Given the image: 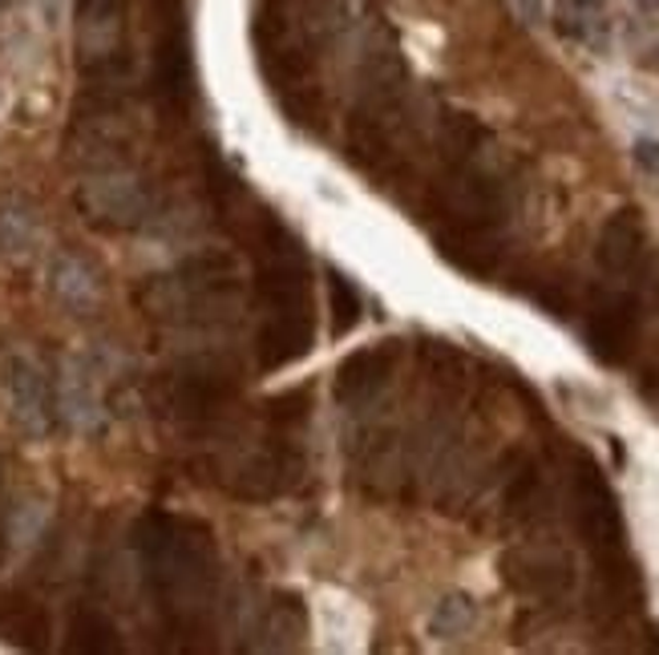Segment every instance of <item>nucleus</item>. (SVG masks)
Instances as JSON below:
<instances>
[{
	"label": "nucleus",
	"mask_w": 659,
	"mask_h": 655,
	"mask_svg": "<svg viewBox=\"0 0 659 655\" xmlns=\"http://www.w3.org/2000/svg\"><path fill=\"white\" fill-rule=\"evenodd\" d=\"M255 300H259V369L276 373L312 352V264L300 239L271 211L251 214Z\"/></svg>",
	"instance_id": "2"
},
{
	"label": "nucleus",
	"mask_w": 659,
	"mask_h": 655,
	"mask_svg": "<svg viewBox=\"0 0 659 655\" xmlns=\"http://www.w3.org/2000/svg\"><path fill=\"white\" fill-rule=\"evenodd\" d=\"M37 239V223H33V214L21 211V207H4L0 211V252H28Z\"/></svg>",
	"instance_id": "17"
},
{
	"label": "nucleus",
	"mask_w": 659,
	"mask_h": 655,
	"mask_svg": "<svg viewBox=\"0 0 659 655\" xmlns=\"http://www.w3.org/2000/svg\"><path fill=\"white\" fill-rule=\"evenodd\" d=\"M542 502H546V478H542V469L527 457H518L515 461V473L506 478V490H501V506L506 514L518 522H530L542 514Z\"/></svg>",
	"instance_id": "13"
},
{
	"label": "nucleus",
	"mask_w": 659,
	"mask_h": 655,
	"mask_svg": "<svg viewBox=\"0 0 659 655\" xmlns=\"http://www.w3.org/2000/svg\"><path fill=\"white\" fill-rule=\"evenodd\" d=\"M501 583L522 595V599L554 603L575 590V559L563 542L539 538V542H518L501 554Z\"/></svg>",
	"instance_id": "6"
},
{
	"label": "nucleus",
	"mask_w": 659,
	"mask_h": 655,
	"mask_svg": "<svg viewBox=\"0 0 659 655\" xmlns=\"http://www.w3.org/2000/svg\"><path fill=\"white\" fill-rule=\"evenodd\" d=\"M396 364H401V340L357 348L352 356H344L336 369V401L348 413H369L372 405L384 397V388L393 385Z\"/></svg>",
	"instance_id": "8"
},
{
	"label": "nucleus",
	"mask_w": 659,
	"mask_h": 655,
	"mask_svg": "<svg viewBox=\"0 0 659 655\" xmlns=\"http://www.w3.org/2000/svg\"><path fill=\"white\" fill-rule=\"evenodd\" d=\"M49 292H54L57 304H66L69 312H85L97 308V300H102V283H97V271L81 259V255H54L49 259Z\"/></svg>",
	"instance_id": "11"
},
{
	"label": "nucleus",
	"mask_w": 659,
	"mask_h": 655,
	"mask_svg": "<svg viewBox=\"0 0 659 655\" xmlns=\"http://www.w3.org/2000/svg\"><path fill=\"white\" fill-rule=\"evenodd\" d=\"M134 550L142 562L146 587L154 590L166 631L183 647H203L198 635L211 631L215 590H219V554L207 526L178 514H146L134 530Z\"/></svg>",
	"instance_id": "1"
},
{
	"label": "nucleus",
	"mask_w": 659,
	"mask_h": 655,
	"mask_svg": "<svg viewBox=\"0 0 659 655\" xmlns=\"http://www.w3.org/2000/svg\"><path fill=\"white\" fill-rule=\"evenodd\" d=\"M328 295H332V332L336 336L352 332L360 324V312H365L357 283L348 280V276H340L336 268H328Z\"/></svg>",
	"instance_id": "16"
},
{
	"label": "nucleus",
	"mask_w": 659,
	"mask_h": 655,
	"mask_svg": "<svg viewBox=\"0 0 659 655\" xmlns=\"http://www.w3.org/2000/svg\"><path fill=\"white\" fill-rule=\"evenodd\" d=\"M69 647L73 652H118V631L109 623L106 611H97V607H81L78 616H73V628H69Z\"/></svg>",
	"instance_id": "14"
},
{
	"label": "nucleus",
	"mask_w": 659,
	"mask_h": 655,
	"mask_svg": "<svg viewBox=\"0 0 659 655\" xmlns=\"http://www.w3.org/2000/svg\"><path fill=\"white\" fill-rule=\"evenodd\" d=\"M78 207L93 227L138 231L154 214V195L126 166H102L78 187Z\"/></svg>",
	"instance_id": "5"
},
{
	"label": "nucleus",
	"mask_w": 659,
	"mask_h": 655,
	"mask_svg": "<svg viewBox=\"0 0 659 655\" xmlns=\"http://www.w3.org/2000/svg\"><path fill=\"white\" fill-rule=\"evenodd\" d=\"M4 397H9V409H13V421L25 433L41 437L49 421H54V397H49V385H45V373L28 356H13L4 364Z\"/></svg>",
	"instance_id": "9"
},
{
	"label": "nucleus",
	"mask_w": 659,
	"mask_h": 655,
	"mask_svg": "<svg viewBox=\"0 0 659 655\" xmlns=\"http://www.w3.org/2000/svg\"><path fill=\"white\" fill-rule=\"evenodd\" d=\"M594 4L599 0H567V9H575V13H594Z\"/></svg>",
	"instance_id": "19"
},
{
	"label": "nucleus",
	"mask_w": 659,
	"mask_h": 655,
	"mask_svg": "<svg viewBox=\"0 0 659 655\" xmlns=\"http://www.w3.org/2000/svg\"><path fill=\"white\" fill-rule=\"evenodd\" d=\"M639 292L627 280H611V288H594L587 308V348L594 361L623 364L639 340Z\"/></svg>",
	"instance_id": "7"
},
{
	"label": "nucleus",
	"mask_w": 659,
	"mask_h": 655,
	"mask_svg": "<svg viewBox=\"0 0 659 655\" xmlns=\"http://www.w3.org/2000/svg\"><path fill=\"white\" fill-rule=\"evenodd\" d=\"M146 312L178 328H227L243 316V276L231 252H198L171 276H154L142 288Z\"/></svg>",
	"instance_id": "3"
},
{
	"label": "nucleus",
	"mask_w": 659,
	"mask_h": 655,
	"mask_svg": "<svg viewBox=\"0 0 659 655\" xmlns=\"http://www.w3.org/2000/svg\"><path fill=\"white\" fill-rule=\"evenodd\" d=\"M477 623V603L465 595V590H453L433 607L429 616V635L433 640H462L470 635V628Z\"/></svg>",
	"instance_id": "15"
},
{
	"label": "nucleus",
	"mask_w": 659,
	"mask_h": 655,
	"mask_svg": "<svg viewBox=\"0 0 659 655\" xmlns=\"http://www.w3.org/2000/svg\"><path fill=\"white\" fill-rule=\"evenodd\" d=\"M255 635H259V640L251 643V647H264V652H291V647H300L303 635H308L303 603L291 599V595H276V599L259 611Z\"/></svg>",
	"instance_id": "12"
},
{
	"label": "nucleus",
	"mask_w": 659,
	"mask_h": 655,
	"mask_svg": "<svg viewBox=\"0 0 659 655\" xmlns=\"http://www.w3.org/2000/svg\"><path fill=\"white\" fill-rule=\"evenodd\" d=\"M239 397L235 364L223 356H190L166 376V409L183 425H215Z\"/></svg>",
	"instance_id": "4"
},
{
	"label": "nucleus",
	"mask_w": 659,
	"mask_h": 655,
	"mask_svg": "<svg viewBox=\"0 0 659 655\" xmlns=\"http://www.w3.org/2000/svg\"><path fill=\"white\" fill-rule=\"evenodd\" d=\"M635 162H639L644 171L659 174V142L656 138H639V142H635Z\"/></svg>",
	"instance_id": "18"
},
{
	"label": "nucleus",
	"mask_w": 659,
	"mask_h": 655,
	"mask_svg": "<svg viewBox=\"0 0 659 655\" xmlns=\"http://www.w3.org/2000/svg\"><path fill=\"white\" fill-rule=\"evenodd\" d=\"M647 255V231L639 223L635 211L611 214L603 223V235H599V268L611 276V280H632L644 268Z\"/></svg>",
	"instance_id": "10"
}]
</instances>
